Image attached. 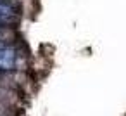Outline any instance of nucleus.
Returning a JSON list of instances; mask_svg holds the SVG:
<instances>
[{
  "instance_id": "f257e3e1",
  "label": "nucleus",
  "mask_w": 126,
  "mask_h": 116,
  "mask_svg": "<svg viewBox=\"0 0 126 116\" xmlns=\"http://www.w3.org/2000/svg\"><path fill=\"white\" fill-rule=\"evenodd\" d=\"M16 66V50L12 47H2L0 49V69L9 71Z\"/></svg>"
},
{
  "instance_id": "f03ea898",
  "label": "nucleus",
  "mask_w": 126,
  "mask_h": 116,
  "mask_svg": "<svg viewBox=\"0 0 126 116\" xmlns=\"http://www.w3.org/2000/svg\"><path fill=\"white\" fill-rule=\"evenodd\" d=\"M14 19V11L9 4L0 2V21L2 23H11Z\"/></svg>"
}]
</instances>
